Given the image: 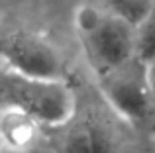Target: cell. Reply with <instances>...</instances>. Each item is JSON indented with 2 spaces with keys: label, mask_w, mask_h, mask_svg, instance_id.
I'll list each match as a JSON object with an SVG mask.
<instances>
[{
  "label": "cell",
  "mask_w": 155,
  "mask_h": 153,
  "mask_svg": "<svg viewBox=\"0 0 155 153\" xmlns=\"http://www.w3.org/2000/svg\"><path fill=\"white\" fill-rule=\"evenodd\" d=\"M98 88L108 106L128 122H137L147 114L153 96L147 63L134 57L96 76Z\"/></svg>",
  "instance_id": "3957f363"
},
{
  "label": "cell",
  "mask_w": 155,
  "mask_h": 153,
  "mask_svg": "<svg viewBox=\"0 0 155 153\" xmlns=\"http://www.w3.org/2000/svg\"><path fill=\"white\" fill-rule=\"evenodd\" d=\"M63 128L59 153H112L114 138L96 118H83L73 124V118Z\"/></svg>",
  "instance_id": "5b68a950"
},
{
  "label": "cell",
  "mask_w": 155,
  "mask_h": 153,
  "mask_svg": "<svg viewBox=\"0 0 155 153\" xmlns=\"http://www.w3.org/2000/svg\"><path fill=\"white\" fill-rule=\"evenodd\" d=\"M0 102L49 128L65 126L77 114L75 92L65 79L26 76L6 67H0Z\"/></svg>",
  "instance_id": "6da1fadb"
},
{
  "label": "cell",
  "mask_w": 155,
  "mask_h": 153,
  "mask_svg": "<svg viewBox=\"0 0 155 153\" xmlns=\"http://www.w3.org/2000/svg\"><path fill=\"white\" fill-rule=\"evenodd\" d=\"M0 67L26 76L65 79V61L57 47L26 30L0 35Z\"/></svg>",
  "instance_id": "277c9868"
},
{
  "label": "cell",
  "mask_w": 155,
  "mask_h": 153,
  "mask_svg": "<svg viewBox=\"0 0 155 153\" xmlns=\"http://www.w3.org/2000/svg\"><path fill=\"white\" fill-rule=\"evenodd\" d=\"M39 124L14 108H4L0 116V143L8 151L26 149L34 143Z\"/></svg>",
  "instance_id": "8992f818"
},
{
  "label": "cell",
  "mask_w": 155,
  "mask_h": 153,
  "mask_svg": "<svg viewBox=\"0 0 155 153\" xmlns=\"http://www.w3.org/2000/svg\"><path fill=\"white\" fill-rule=\"evenodd\" d=\"M136 55L145 63L155 59V6L136 28Z\"/></svg>",
  "instance_id": "ba28073f"
},
{
  "label": "cell",
  "mask_w": 155,
  "mask_h": 153,
  "mask_svg": "<svg viewBox=\"0 0 155 153\" xmlns=\"http://www.w3.org/2000/svg\"><path fill=\"white\" fill-rule=\"evenodd\" d=\"M75 30L94 76L137 57L136 28L98 4H84L77 10Z\"/></svg>",
  "instance_id": "7a4b0ae2"
},
{
  "label": "cell",
  "mask_w": 155,
  "mask_h": 153,
  "mask_svg": "<svg viewBox=\"0 0 155 153\" xmlns=\"http://www.w3.org/2000/svg\"><path fill=\"white\" fill-rule=\"evenodd\" d=\"M0 153H8V149H6V147L2 145V143H0Z\"/></svg>",
  "instance_id": "30bf717a"
},
{
  "label": "cell",
  "mask_w": 155,
  "mask_h": 153,
  "mask_svg": "<svg viewBox=\"0 0 155 153\" xmlns=\"http://www.w3.org/2000/svg\"><path fill=\"white\" fill-rule=\"evenodd\" d=\"M98 6L106 8L108 12L120 16L122 20H126L128 24H132L134 28H137L147 14L153 10L155 0H100L96 2Z\"/></svg>",
  "instance_id": "52a82bcc"
},
{
  "label": "cell",
  "mask_w": 155,
  "mask_h": 153,
  "mask_svg": "<svg viewBox=\"0 0 155 153\" xmlns=\"http://www.w3.org/2000/svg\"><path fill=\"white\" fill-rule=\"evenodd\" d=\"M147 69H149V83H151V90L155 94V59L151 63H147Z\"/></svg>",
  "instance_id": "9c48e42d"
}]
</instances>
